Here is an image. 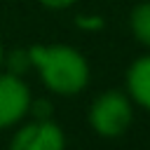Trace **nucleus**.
<instances>
[{
	"label": "nucleus",
	"instance_id": "11",
	"mask_svg": "<svg viewBox=\"0 0 150 150\" xmlns=\"http://www.w3.org/2000/svg\"><path fill=\"white\" fill-rule=\"evenodd\" d=\"M5 68V45H2V40H0V70Z\"/></svg>",
	"mask_w": 150,
	"mask_h": 150
},
{
	"label": "nucleus",
	"instance_id": "2",
	"mask_svg": "<svg viewBox=\"0 0 150 150\" xmlns=\"http://www.w3.org/2000/svg\"><path fill=\"white\" fill-rule=\"evenodd\" d=\"M87 122L96 136L120 138L129 131L134 122V103L124 89H105L91 101L87 110Z\"/></svg>",
	"mask_w": 150,
	"mask_h": 150
},
{
	"label": "nucleus",
	"instance_id": "6",
	"mask_svg": "<svg viewBox=\"0 0 150 150\" xmlns=\"http://www.w3.org/2000/svg\"><path fill=\"white\" fill-rule=\"evenodd\" d=\"M129 30L134 40L150 52V0H141L129 12Z\"/></svg>",
	"mask_w": 150,
	"mask_h": 150
},
{
	"label": "nucleus",
	"instance_id": "10",
	"mask_svg": "<svg viewBox=\"0 0 150 150\" xmlns=\"http://www.w3.org/2000/svg\"><path fill=\"white\" fill-rule=\"evenodd\" d=\"M35 2L42 5V7H47V9L59 12V9H68V7H73L77 0H35Z\"/></svg>",
	"mask_w": 150,
	"mask_h": 150
},
{
	"label": "nucleus",
	"instance_id": "8",
	"mask_svg": "<svg viewBox=\"0 0 150 150\" xmlns=\"http://www.w3.org/2000/svg\"><path fill=\"white\" fill-rule=\"evenodd\" d=\"M75 26H77L80 30H84V33H98V30H103L105 19H103L101 14L84 12V14H77V16H75Z\"/></svg>",
	"mask_w": 150,
	"mask_h": 150
},
{
	"label": "nucleus",
	"instance_id": "5",
	"mask_svg": "<svg viewBox=\"0 0 150 150\" xmlns=\"http://www.w3.org/2000/svg\"><path fill=\"white\" fill-rule=\"evenodd\" d=\"M124 91L134 105L150 112V52L129 63L124 73Z\"/></svg>",
	"mask_w": 150,
	"mask_h": 150
},
{
	"label": "nucleus",
	"instance_id": "7",
	"mask_svg": "<svg viewBox=\"0 0 150 150\" xmlns=\"http://www.w3.org/2000/svg\"><path fill=\"white\" fill-rule=\"evenodd\" d=\"M5 66L9 73L14 75H21L30 68V56H28V47H16L12 52H5Z\"/></svg>",
	"mask_w": 150,
	"mask_h": 150
},
{
	"label": "nucleus",
	"instance_id": "4",
	"mask_svg": "<svg viewBox=\"0 0 150 150\" xmlns=\"http://www.w3.org/2000/svg\"><path fill=\"white\" fill-rule=\"evenodd\" d=\"M33 94L21 75L0 70V131L14 129L28 117Z\"/></svg>",
	"mask_w": 150,
	"mask_h": 150
},
{
	"label": "nucleus",
	"instance_id": "1",
	"mask_svg": "<svg viewBox=\"0 0 150 150\" xmlns=\"http://www.w3.org/2000/svg\"><path fill=\"white\" fill-rule=\"evenodd\" d=\"M30 68L38 73L42 87L56 96H77L87 89L91 68L87 56L73 45L35 42L28 47Z\"/></svg>",
	"mask_w": 150,
	"mask_h": 150
},
{
	"label": "nucleus",
	"instance_id": "9",
	"mask_svg": "<svg viewBox=\"0 0 150 150\" xmlns=\"http://www.w3.org/2000/svg\"><path fill=\"white\" fill-rule=\"evenodd\" d=\"M28 117L33 120H49L52 117V103L47 98H33L28 108Z\"/></svg>",
	"mask_w": 150,
	"mask_h": 150
},
{
	"label": "nucleus",
	"instance_id": "3",
	"mask_svg": "<svg viewBox=\"0 0 150 150\" xmlns=\"http://www.w3.org/2000/svg\"><path fill=\"white\" fill-rule=\"evenodd\" d=\"M7 150H66V131L49 120H23L14 127Z\"/></svg>",
	"mask_w": 150,
	"mask_h": 150
}]
</instances>
